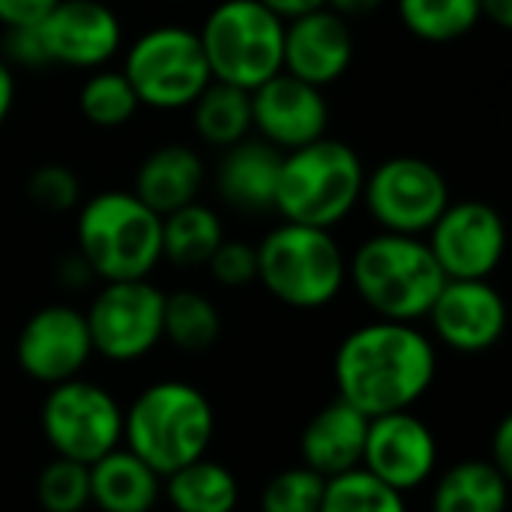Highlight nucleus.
I'll return each mask as SVG.
<instances>
[{
    "instance_id": "nucleus-40",
    "label": "nucleus",
    "mask_w": 512,
    "mask_h": 512,
    "mask_svg": "<svg viewBox=\"0 0 512 512\" xmlns=\"http://www.w3.org/2000/svg\"><path fill=\"white\" fill-rule=\"evenodd\" d=\"M480 15L492 21L498 30L512 27V0H480Z\"/></svg>"
},
{
    "instance_id": "nucleus-11",
    "label": "nucleus",
    "mask_w": 512,
    "mask_h": 512,
    "mask_svg": "<svg viewBox=\"0 0 512 512\" xmlns=\"http://www.w3.org/2000/svg\"><path fill=\"white\" fill-rule=\"evenodd\" d=\"M165 291L150 279L102 282L84 309L93 354L111 363H135L162 342Z\"/></svg>"
},
{
    "instance_id": "nucleus-18",
    "label": "nucleus",
    "mask_w": 512,
    "mask_h": 512,
    "mask_svg": "<svg viewBox=\"0 0 512 512\" xmlns=\"http://www.w3.org/2000/svg\"><path fill=\"white\" fill-rule=\"evenodd\" d=\"M354 48L357 45L348 18L321 6L285 21L282 72L324 90L348 75Z\"/></svg>"
},
{
    "instance_id": "nucleus-19",
    "label": "nucleus",
    "mask_w": 512,
    "mask_h": 512,
    "mask_svg": "<svg viewBox=\"0 0 512 512\" xmlns=\"http://www.w3.org/2000/svg\"><path fill=\"white\" fill-rule=\"evenodd\" d=\"M279 165H282V153L273 144L261 141L258 135L255 138L249 135L222 150L213 174L216 192L237 213H249V216L273 213Z\"/></svg>"
},
{
    "instance_id": "nucleus-29",
    "label": "nucleus",
    "mask_w": 512,
    "mask_h": 512,
    "mask_svg": "<svg viewBox=\"0 0 512 512\" xmlns=\"http://www.w3.org/2000/svg\"><path fill=\"white\" fill-rule=\"evenodd\" d=\"M138 96L120 69H93L78 90V111L96 129H120L135 120Z\"/></svg>"
},
{
    "instance_id": "nucleus-30",
    "label": "nucleus",
    "mask_w": 512,
    "mask_h": 512,
    "mask_svg": "<svg viewBox=\"0 0 512 512\" xmlns=\"http://www.w3.org/2000/svg\"><path fill=\"white\" fill-rule=\"evenodd\" d=\"M318 512H408L405 495L381 483L366 468L327 480Z\"/></svg>"
},
{
    "instance_id": "nucleus-41",
    "label": "nucleus",
    "mask_w": 512,
    "mask_h": 512,
    "mask_svg": "<svg viewBox=\"0 0 512 512\" xmlns=\"http://www.w3.org/2000/svg\"><path fill=\"white\" fill-rule=\"evenodd\" d=\"M15 105V72L0 60V126L9 120Z\"/></svg>"
},
{
    "instance_id": "nucleus-17",
    "label": "nucleus",
    "mask_w": 512,
    "mask_h": 512,
    "mask_svg": "<svg viewBox=\"0 0 512 512\" xmlns=\"http://www.w3.org/2000/svg\"><path fill=\"white\" fill-rule=\"evenodd\" d=\"M252 132L273 144L279 153L297 150L327 135L330 105L321 87L306 84L288 72H279L249 90Z\"/></svg>"
},
{
    "instance_id": "nucleus-16",
    "label": "nucleus",
    "mask_w": 512,
    "mask_h": 512,
    "mask_svg": "<svg viewBox=\"0 0 512 512\" xmlns=\"http://www.w3.org/2000/svg\"><path fill=\"white\" fill-rule=\"evenodd\" d=\"M438 438L414 411H393L369 420L363 465L381 483L408 495L438 474Z\"/></svg>"
},
{
    "instance_id": "nucleus-37",
    "label": "nucleus",
    "mask_w": 512,
    "mask_h": 512,
    "mask_svg": "<svg viewBox=\"0 0 512 512\" xmlns=\"http://www.w3.org/2000/svg\"><path fill=\"white\" fill-rule=\"evenodd\" d=\"M489 462L507 474L512 480V417H504L492 435V450H489Z\"/></svg>"
},
{
    "instance_id": "nucleus-38",
    "label": "nucleus",
    "mask_w": 512,
    "mask_h": 512,
    "mask_svg": "<svg viewBox=\"0 0 512 512\" xmlns=\"http://www.w3.org/2000/svg\"><path fill=\"white\" fill-rule=\"evenodd\" d=\"M258 3H264L270 12H276L282 21H291V18H297V15H303V12L321 9L327 0H258Z\"/></svg>"
},
{
    "instance_id": "nucleus-26",
    "label": "nucleus",
    "mask_w": 512,
    "mask_h": 512,
    "mask_svg": "<svg viewBox=\"0 0 512 512\" xmlns=\"http://www.w3.org/2000/svg\"><path fill=\"white\" fill-rule=\"evenodd\" d=\"M189 114L192 132L216 150H225L252 135L249 90H240L234 84L210 81L201 90V96L189 105Z\"/></svg>"
},
{
    "instance_id": "nucleus-7",
    "label": "nucleus",
    "mask_w": 512,
    "mask_h": 512,
    "mask_svg": "<svg viewBox=\"0 0 512 512\" xmlns=\"http://www.w3.org/2000/svg\"><path fill=\"white\" fill-rule=\"evenodd\" d=\"M195 33L213 81L255 90L282 72L285 21L258 0H219Z\"/></svg>"
},
{
    "instance_id": "nucleus-13",
    "label": "nucleus",
    "mask_w": 512,
    "mask_h": 512,
    "mask_svg": "<svg viewBox=\"0 0 512 512\" xmlns=\"http://www.w3.org/2000/svg\"><path fill=\"white\" fill-rule=\"evenodd\" d=\"M51 66L102 69L123 48V21L105 0H57L36 24Z\"/></svg>"
},
{
    "instance_id": "nucleus-21",
    "label": "nucleus",
    "mask_w": 512,
    "mask_h": 512,
    "mask_svg": "<svg viewBox=\"0 0 512 512\" xmlns=\"http://www.w3.org/2000/svg\"><path fill=\"white\" fill-rule=\"evenodd\" d=\"M207 180L204 159L195 147L168 141L156 150H150L138 171L132 192L159 216H168L192 201H198V192Z\"/></svg>"
},
{
    "instance_id": "nucleus-9",
    "label": "nucleus",
    "mask_w": 512,
    "mask_h": 512,
    "mask_svg": "<svg viewBox=\"0 0 512 512\" xmlns=\"http://www.w3.org/2000/svg\"><path fill=\"white\" fill-rule=\"evenodd\" d=\"M42 435L54 456L93 465L123 447V408L111 390L81 375L48 387L39 411Z\"/></svg>"
},
{
    "instance_id": "nucleus-34",
    "label": "nucleus",
    "mask_w": 512,
    "mask_h": 512,
    "mask_svg": "<svg viewBox=\"0 0 512 512\" xmlns=\"http://www.w3.org/2000/svg\"><path fill=\"white\" fill-rule=\"evenodd\" d=\"M207 270L222 288H246L258 282V255L246 240H222L207 261Z\"/></svg>"
},
{
    "instance_id": "nucleus-5",
    "label": "nucleus",
    "mask_w": 512,
    "mask_h": 512,
    "mask_svg": "<svg viewBox=\"0 0 512 512\" xmlns=\"http://www.w3.org/2000/svg\"><path fill=\"white\" fill-rule=\"evenodd\" d=\"M366 165L342 138H318L282 153L273 213L282 222L336 228L360 204Z\"/></svg>"
},
{
    "instance_id": "nucleus-4",
    "label": "nucleus",
    "mask_w": 512,
    "mask_h": 512,
    "mask_svg": "<svg viewBox=\"0 0 512 512\" xmlns=\"http://www.w3.org/2000/svg\"><path fill=\"white\" fill-rule=\"evenodd\" d=\"M213 435L216 411L207 393L186 381H156L123 411V447L162 480L207 456Z\"/></svg>"
},
{
    "instance_id": "nucleus-31",
    "label": "nucleus",
    "mask_w": 512,
    "mask_h": 512,
    "mask_svg": "<svg viewBox=\"0 0 512 512\" xmlns=\"http://www.w3.org/2000/svg\"><path fill=\"white\" fill-rule=\"evenodd\" d=\"M36 501L42 512H84L90 507V468L54 456L36 477Z\"/></svg>"
},
{
    "instance_id": "nucleus-27",
    "label": "nucleus",
    "mask_w": 512,
    "mask_h": 512,
    "mask_svg": "<svg viewBox=\"0 0 512 512\" xmlns=\"http://www.w3.org/2000/svg\"><path fill=\"white\" fill-rule=\"evenodd\" d=\"M222 336L219 306L201 291H174L165 294L162 312V339H168L183 354H204Z\"/></svg>"
},
{
    "instance_id": "nucleus-32",
    "label": "nucleus",
    "mask_w": 512,
    "mask_h": 512,
    "mask_svg": "<svg viewBox=\"0 0 512 512\" xmlns=\"http://www.w3.org/2000/svg\"><path fill=\"white\" fill-rule=\"evenodd\" d=\"M327 480L309 471L306 465L300 468H285L273 474L258 498L261 512H318L324 498Z\"/></svg>"
},
{
    "instance_id": "nucleus-39",
    "label": "nucleus",
    "mask_w": 512,
    "mask_h": 512,
    "mask_svg": "<svg viewBox=\"0 0 512 512\" xmlns=\"http://www.w3.org/2000/svg\"><path fill=\"white\" fill-rule=\"evenodd\" d=\"M387 0H327L324 6L333 9L342 18H360V15H372L384 6Z\"/></svg>"
},
{
    "instance_id": "nucleus-33",
    "label": "nucleus",
    "mask_w": 512,
    "mask_h": 512,
    "mask_svg": "<svg viewBox=\"0 0 512 512\" xmlns=\"http://www.w3.org/2000/svg\"><path fill=\"white\" fill-rule=\"evenodd\" d=\"M27 198L48 213H69L81 204V180L63 162H45L27 177Z\"/></svg>"
},
{
    "instance_id": "nucleus-20",
    "label": "nucleus",
    "mask_w": 512,
    "mask_h": 512,
    "mask_svg": "<svg viewBox=\"0 0 512 512\" xmlns=\"http://www.w3.org/2000/svg\"><path fill=\"white\" fill-rule=\"evenodd\" d=\"M369 417L354 405L336 399L324 405L300 435V459L309 471L324 480L348 474L363 465Z\"/></svg>"
},
{
    "instance_id": "nucleus-15",
    "label": "nucleus",
    "mask_w": 512,
    "mask_h": 512,
    "mask_svg": "<svg viewBox=\"0 0 512 512\" xmlns=\"http://www.w3.org/2000/svg\"><path fill=\"white\" fill-rule=\"evenodd\" d=\"M426 321L456 354H486L507 333V300L489 279H447Z\"/></svg>"
},
{
    "instance_id": "nucleus-12",
    "label": "nucleus",
    "mask_w": 512,
    "mask_h": 512,
    "mask_svg": "<svg viewBox=\"0 0 512 512\" xmlns=\"http://www.w3.org/2000/svg\"><path fill=\"white\" fill-rule=\"evenodd\" d=\"M426 243L447 279H492L507 252V225L486 201H450Z\"/></svg>"
},
{
    "instance_id": "nucleus-22",
    "label": "nucleus",
    "mask_w": 512,
    "mask_h": 512,
    "mask_svg": "<svg viewBox=\"0 0 512 512\" xmlns=\"http://www.w3.org/2000/svg\"><path fill=\"white\" fill-rule=\"evenodd\" d=\"M162 501V477L129 447H117L90 465V507L99 512H153Z\"/></svg>"
},
{
    "instance_id": "nucleus-36",
    "label": "nucleus",
    "mask_w": 512,
    "mask_h": 512,
    "mask_svg": "<svg viewBox=\"0 0 512 512\" xmlns=\"http://www.w3.org/2000/svg\"><path fill=\"white\" fill-rule=\"evenodd\" d=\"M57 0H0L3 27H33Z\"/></svg>"
},
{
    "instance_id": "nucleus-10",
    "label": "nucleus",
    "mask_w": 512,
    "mask_h": 512,
    "mask_svg": "<svg viewBox=\"0 0 512 512\" xmlns=\"http://www.w3.org/2000/svg\"><path fill=\"white\" fill-rule=\"evenodd\" d=\"M360 204L381 231L426 237L450 204V183L423 156H390L366 171Z\"/></svg>"
},
{
    "instance_id": "nucleus-3",
    "label": "nucleus",
    "mask_w": 512,
    "mask_h": 512,
    "mask_svg": "<svg viewBox=\"0 0 512 512\" xmlns=\"http://www.w3.org/2000/svg\"><path fill=\"white\" fill-rule=\"evenodd\" d=\"M75 216V252L99 282L150 279L162 264V216L129 189L84 198Z\"/></svg>"
},
{
    "instance_id": "nucleus-23",
    "label": "nucleus",
    "mask_w": 512,
    "mask_h": 512,
    "mask_svg": "<svg viewBox=\"0 0 512 512\" xmlns=\"http://www.w3.org/2000/svg\"><path fill=\"white\" fill-rule=\"evenodd\" d=\"M510 477L489 459H462L432 486V512H507Z\"/></svg>"
},
{
    "instance_id": "nucleus-24",
    "label": "nucleus",
    "mask_w": 512,
    "mask_h": 512,
    "mask_svg": "<svg viewBox=\"0 0 512 512\" xmlns=\"http://www.w3.org/2000/svg\"><path fill=\"white\" fill-rule=\"evenodd\" d=\"M162 498L174 512H234L240 504V483L216 459H195L162 480Z\"/></svg>"
},
{
    "instance_id": "nucleus-28",
    "label": "nucleus",
    "mask_w": 512,
    "mask_h": 512,
    "mask_svg": "<svg viewBox=\"0 0 512 512\" xmlns=\"http://www.w3.org/2000/svg\"><path fill=\"white\" fill-rule=\"evenodd\" d=\"M402 27L429 45L465 39L483 21L480 0H396Z\"/></svg>"
},
{
    "instance_id": "nucleus-35",
    "label": "nucleus",
    "mask_w": 512,
    "mask_h": 512,
    "mask_svg": "<svg viewBox=\"0 0 512 512\" xmlns=\"http://www.w3.org/2000/svg\"><path fill=\"white\" fill-rule=\"evenodd\" d=\"M0 60L9 69H48V54L39 42L36 24L33 27H3L0 39Z\"/></svg>"
},
{
    "instance_id": "nucleus-25",
    "label": "nucleus",
    "mask_w": 512,
    "mask_h": 512,
    "mask_svg": "<svg viewBox=\"0 0 512 512\" xmlns=\"http://www.w3.org/2000/svg\"><path fill=\"white\" fill-rule=\"evenodd\" d=\"M222 240H225V225L210 204L192 201L162 216V261L180 270L207 267L210 255Z\"/></svg>"
},
{
    "instance_id": "nucleus-6",
    "label": "nucleus",
    "mask_w": 512,
    "mask_h": 512,
    "mask_svg": "<svg viewBox=\"0 0 512 512\" xmlns=\"http://www.w3.org/2000/svg\"><path fill=\"white\" fill-rule=\"evenodd\" d=\"M255 255L261 288L297 312L330 306L348 282V255L330 228L279 222L261 237Z\"/></svg>"
},
{
    "instance_id": "nucleus-2",
    "label": "nucleus",
    "mask_w": 512,
    "mask_h": 512,
    "mask_svg": "<svg viewBox=\"0 0 512 512\" xmlns=\"http://www.w3.org/2000/svg\"><path fill=\"white\" fill-rule=\"evenodd\" d=\"M348 282L357 297L384 321H426L447 276L426 237L378 231L348 258Z\"/></svg>"
},
{
    "instance_id": "nucleus-1",
    "label": "nucleus",
    "mask_w": 512,
    "mask_h": 512,
    "mask_svg": "<svg viewBox=\"0 0 512 512\" xmlns=\"http://www.w3.org/2000/svg\"><path fill=\"white\" fill-rule=\"evenodd\" d=\"M438 378V345L417 324L375 318L354 327L336 348V399L360 414L414 411Z\"/></svg>"
},
{
    "instance_id": "nucleus-14",
    "label": "nucleus",
    "mask_w": 512,
    "mask_h": 512,
    "mask_svg": "<svg viewBox=\"0 0 512 512\" xmlns=\"http://www.w3.org/2000/svg\"><path fill=\"white\" fill-rule=\"evenodd\" d=\"M93 357V342L87 330V318L81 309L69 303H51L36 309L18 339H15V360L18 369L45 387L72 381Z\"/></svg>"
},
{
    "instance_id": "nucleus-8",
    "label": "nucleus",
    "mask_w": 512,
    "mask_h": 512,
    "mask_svg": "<svg viewBox=\"0 0 512 512\" xmlns=\"http://www.w3.org/2000/svg\"><path fill=\"white\" fill-rule=\"evenodd\" d=\"M120 72L132 84L138 105L153 111H183L213 81L198 33L183 24H156L135 36Z\"/></svg>"
}]
</instances>
